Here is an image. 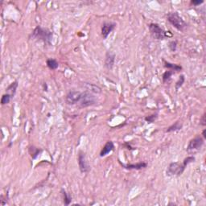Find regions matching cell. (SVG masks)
Segmentation results:
<instances>
[{"label":"cell","mask_w":206,"mask_h":206,"mask_svg":"<svg viewBox=\"0 0 206 206\" xmlns=\"http://www.w3.org/2000/svg\"><path fill=\"white\" fill-rule=\"evenodd\" d=\"M30 37L34 40H41L44 44L50 45L53 40V32L48 28H44L41 26H37L34 29Z\"/></svg>","instance_id":"cell-1"},{"label":"cell","mask_w":206,"mask_h":206,"mask_svg":"<svg viewBox=\"0 0 206 206\" xmlns=\"http://www.w3.org/2000/svg\"><path fill=\"white\" fill-rule=\"evenodd\" d=\"M148 27H149L150 33L152 35V38L156 39V40H162L172 36V34L171 33V32L164 31L157 23H150Z\"/></svg>","instance_id":"cell-2"},{"label":"cell","mask_w":206,"mask_h":206,"mask_svg":"<svg viewBox=\"0 0 206 206\" xmlns=\"http://www.w3.org/2000/svg\"><path fill=\"white\" fill-rule=\"evenodd\" d=\"M168 21L178 31L183 32L187 27V23L177 12H170L167 15Z\"/></svg>","instance_id":"cell-3"},{"label":"cell","mask_w":206,"mask_h":206,"mask_svg":"<svg viewBox=\"0 0 206 206\" xmlns=\"http://www.w3.org/2000/svg\"><path fill=\"white\" fill-rule=\"evenodd\" d=\"M186 167L187 166L183 163L182 164L178 162L171 163L167 170V175L168 176H180L181 174H183Z\"/></svg>","instance_id":"cell-4"},{"label":"cell","mask_w":206,"mask_h":206,"mask_svg":"<svg viewBox=\"0 0 206 206\" xmlns=\"http://www.w3.org/2000/svg\"><path fill=\"white\" fill-rule=\"evenodd\" d=\"M96 98L92 93L88 92L82 93V97L81 99L80 102L78 103L79 106L81 108L87 107V106H90V105H94L96 103Z\"/></svg>","instance_id":"cell-5"},{"label":"cell","mask_w":206,"mask_h":206,"mask_svg":"<svg viewBox=\"0 0 206 206\" xmlns=\"http://www.w3.org/2000/svg\"><path fill=\"white\" fill-rule=\"evenodd\" d=\"M204 144V139L200 136H196L191 139L188 143V145L187 147L188 152H194L200 149L201 147Z\"/></svg>","instance_id":"cell-6"},{"label":"cell","mask_w":206,"mask_h":206,"mask_svg":"<svg viewBox=\"0 0 206 206\" xmlns=\"http://www.w3.org/2000/svg\"><path fill=\"white\" fill-rule=\"evenodd\" d=\"M82 97V93L80 91L72 90L66 96V102L69 105H76L80 102Z\"/></svg>","instance_id":"cell-7"},{"label":"cell","mask_w":206,"mask_h":206,"mask_svg":"<svg viewBox=\"0 0 206 206\" xmlns=\"http://www.w3.org/2000/svg\"><path fill=\"white\" fill-rule=\"evenodd\" d=\"M78 165H79V169L81 172L87 173L89 171V166L86 161V157L85 154L83 152H79L78 154Z\"/></svg>","instance_id":"cell-8"},{"label":"cell","mask_w":206,"mask_h":206,"mask_svg":"<svg viewBox=\"0 0 206 206\" xmlns=\"http://www.w3.org/2000/svg\"><path fill=\"white\" fill-rule=\"evenodd\" d=\"M116 23H113V22H105L103 23L102 27H101V36H102L103 39L105 40L107 38L110 32L115 28Z\"/></svg>","instance_id":"cell-9"},{"label":"cell","mask_w":206,"mask_h":206,"mask_svg":"<svg viewBox=\"0 0 206 206\" xmlns=\"http://www.w3.org/2000/svg\"><path fill=\"white\" fill-rule=\"evenodd\" d=\"M115 62V54L111 52H107L105 55V66L108 69H112Z\"/></svg>","instance_id":"cell-10"},{"label":"cell","mask_w":206,"mask_h":206,"mask_svg":"<svg viewBox=\"0 0 206 206\" xmlns=\"http://www.w3.org/2000/svg\"><path fill=\"white\" fill-rule=\"evenodd\" d=\"M119 164L122 165V168L128 169V170H140V169H143V168H145L147 167V164L145 162L137 163L135 164H122L119 161Z\"/></svg>","instance_id":"cell-11"},{"label":"cell","mask_w":206,"mask_h":206,"mask_svg":"<svg viewBox=\"0 0 206 206\" xmlns=\"http://www.w3.org/2000/svg\"><path fill=\"white\" fill-rule=\"evenodd\" d=\"M114 143L112 141H108L107 143H105V146L102 147V149H101V152H100V156L101 157H104V156H107L108 154L110 153L112 151H114Z\"/></svg>","instance_id":"cell-12"},{"label":"cell","mask_w":206,"mask_h":206,"mask_svg":"<svg viewBox=\"0 0 206 206\" xmlns=\"http://www.w3.org/2000/svg\"><path fill=\"white\" fill-rule=\"evenodd\" d=\"M28 152H29L31 157L33 160H36V158L39 156V155H40V153L43 152V150L40 149V148H37V147H34V146H31V147H29Z\"/></svg>","instance_id":"cell-13"},{"label":"cell","mask_w":206,"mask_h":206,"mask_svg":"<svg viewBox=\"0 0 206 206\" xmlns=\"http://www.w3.org/2000/svg\"><path fill=\"white\" fill-rule=\"evenodd\" d=\"M164 67L168 69L172 70V71H176V72H179L180 70H182V67L180 65H178L176 64H172L170 63V62H168L166 61H164Z\"/></svg>","instance_id":"cell-14"},{"label":"cell","mask_w":206,"mask_h":206,"mask_svg":"<svg viewBox=\"0 0 206 206\" xmlns=\"http://www.w3.org/2000/svg\"><path fill=\"white\" fill-rule=\"evenodd\" d=\"M183 127V124L181 123V122L180 121H177L172 124V126H170L166 130V132H173V131H177V130H180L182 129Z\"/></svg>","instance_id":"cell-15"},{"label":"cell","mask_w":206,"mask_h":206,"mask_svg":"<svg viewBox=\"0 0 206 206\" xmlns=\"http://www.w3.org/2000/svg\"><path fill=\"white\" fill-rule=\"evenodd\" d=\"M18 88V81H14L12 82L10 85H9L7 88H6V93H9V94L12 95L14 97L15 92H16V89Z\"/></svg>","instance_id":"cell-16"},{"label":"cell","mask_w":206,"mask_h":206,"mask_svg":"<svg viewBox=\"0 0 206 206\" xmlns=\"http://www.w3.org/2000/svg\"><path fill=\"white\" fill-rule=\"evenodd\" d=\"M47 66L49 67V69L55 70L59 67V63L57 62V60L55 59H48L46 61Z\"/></svg>","instance_id":"cell-17"},{"label":"cell","mask_w":206,"mask_h":206,"mask_svg":"<svg viewBox=\"0 0 206 206\" xmlns=\"http://www.w3.org/2000/svg\"><path fill=\"white\" fill-rule=\"evenodd\" d=\"M61 193H62V196H63L64 204L65 205H69L72 201V196L65 189L61 190Z\"/></svg>","instance_id":"cell-18"},{"label":"cell","mask_w":206,"mask_h":206,"mask_svg":"<svg viewBox=\"0 0 206 206\" xmlns=\"http://www.w3.org/2000/svg\"><path fill=\"white\" fill-rule=\"evenodd\" d=\"M173 71H172V70H169V71H166L165 73H164V74H163V81H164V83H166V82L169 81L171 79V77H172V76L173 75Z\"/></svg>","instance_id":"cell-19"},{"label":"cell","mask_w":206,"mask_h":206,"mask_svg":"<svg viewBox=\"0 0 206 206\" xmlns=\"http://www.w3.org/2000/svg\"><path fill=\"white\" fill-rule=\"evenodd\" d=\"M85 85L88 87V89H90L91 91L94 93H100L101 92V89L100 87L97 86L93 84H89V83H85Z\"/></svg>","instance_id":"cell-20"},{"label":"cell","mask_w":206,"mask_h":206,"mask_svg":"<svg viewBox=\"0 0 206 206\" xmlns=\"http://www.w3.org/2000/svg\"><path fill=\"white\" fill-rule=\"evenodd\" d=\"M12 97H13L12 95L9 94V93H6V94L2 95V99H1V104H2V105L8 104V103L11 101Z\"/></svg>","instance_id":"cell-21"},{"label":"cell","mask_w":206,"mask_h":206,"mask_svg":"<svg viewBox=\"0 0 206 206\" xmlns=\"http://www.w3.org/2000/svg\"><path fill=\"white\" fill-rule=\"evenodd\" d=\"M184 81H185V77L184 75H180V78H179V81L176 83V85H175V88H176V90H178L180 88L182 85H183V84L184 83Z\"/></svg>","instance_id":"cell-22"},{"label":"cell","mask_w":206,"mask_h":206,"mask_svg":"<svg viewBox=\"0 0 206 206\" xmlns=\"http://www.w3.org/2000/svg\"><path fill=\"white\" fill-rule=\"evenodd\" d=\"M157 118H158V114H152V115H149V116L145 117V121L147 122H148V123H153V122H155L156 119H157Z\"/></svg>","instance_id":"cell-23"},{"label":"cell","mask_w":206,"mask_h":206,"mask_svg":"<svg viewBox=\"0 0 206 206\" xmlns=\"http://www.w3.org/2000/svg\"><path fill=\"white\" fill-rule=\"evenodd\" d=\"M176 47H177V42L176 40H172V41H170L169 44H168V48L171 50V52H176Z\"/></svg>","instance_id":"cell-24"},{"label":"cell","mask_w":206,"mask_h":206,"mask_svg":"<svg viewBox=\"0 0 206 206\" xmlns=\"http://www.w3.org/2000/svg\"><path fill=\"white\" fill-rule=\"evenodd\" d=\"M200 125H201V126H205V125H206L205 113H204V114L202 115L201 118H200Z\"/></svg>","instance_id":"cell-25"},{"label":"cell","mask_w":206,"mask_h":206,"mask_svg":"<svg viewBox=\"0 0 206 206\" xmlns=\"http://www.w3.org/2000/svg\"><path fill=\"white\" fill-rule=\"evenodd\" d=\"M203 2H204L203 0H201V1H195V0H192V1H191V4L194 5V6H198V5L202 4Z\"/></svg>","instance_id":"cell-26"},{"label":"cell","mask_w":206,"mask_h":206,"mask_svg":"<svg viewBox=\"0 0 206 206\" xmlns=\"http://www.w3.org/2000/svg\"><path fill=\"white\" fill-rule=\"evenodd\" d=\"M124 146H126V149H128V150H135V148H134V147H130V145L129 144V143H125Z\"/></svg>","instance_id":"cell-27"},{"label":"cell","mask_w":206,"mask_h":206,"mask_svg":"<svg viewBox=\"0 0 206 206\" xmlns=\"http://www.w3.org/2000/svg\"><path fill=\"white\" fill-rule=\"evenodd\" d=\"M205 132H206V130H205V129H204V130H203V132H202V135H203V138H204V139H206Z\"/></svg>","instance_id":"cell-28"}]
</instances>
